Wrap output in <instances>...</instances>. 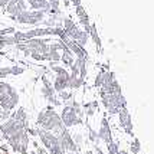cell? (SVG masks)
<instances>
[{
	"label": "cell",
	"instance_id": "cell-1",
	"mask_svg": "<svg viewBox=\"0 0 154 154\" xmlns=\"http://www.w3.org/2000/svg\"><path fill=\"white\" fill-rule=\"evenodd\" d=\"M36 124L39 125L42 130L45 131H49L52 134L58 135L65 128L63 122L60 120V115L56 112L52 105H48L45 109H42L39 114H38V118H36Z\"/></svg>",
	"mask_w": 154,
	"mask_h": 154
},
{
	"label": "cell",
	"instance_id": "cell-2",
	"mask_svg": "<svg viewBox=\"0 0 154 154\" xmlns=\"http://www.w3.org/2000/svg\"><path fill=\"white\" fill-rule=\"evenodd\" d=\"M101 104L109 115H118L121 109L127 108V98L124 94H101Z\"/></svg>",
	"mask_w": 154,
	"mask_h": 154
},
{
	"label": "cell",
	"instance_id": "cell-3",
	"mask_svg": "<svg viewBox=\"0 0 154 154\" xmlns=\"http://www.w3.org/2000/svg\"><path fill=\"white\" fill-rule=\"evenodd\" d=\"M6 141L14 153L27 154V148H29V144H30V138H29V134H27L26 130L20 131L17 134H13V135H10V137H7Z\"/></svg>",
	"mask_w": 154,
	"mask_h": 154
},
{
	"label": "cell",
	"instance_id": "cell-4",
	"mask_svg": "<svg viewBox=\"0 0 154 154\" xmlns=\"http://www.w3.org/2000/svg\"><path fill=\"white\" fill-rule=\"evenodd\" d=\"M59 115H60L62 122H63V125L66 128L75 127V125H82V124H84V120L75 114L74 108L71 107V105L63 104V105H62V112H60Z\"/></svg>",
	"mask_w": 154,
	"mask_h": 154
},
{
	"label": "cell",
	"instance_id": "cell-5",
	"mask_svg": "<svg viewBox=\"0 0 154 154\" xmlns=\"http://www.w3.org/2000/svg\"><path fill=\"white\" fill-rule=\"evenodd\" d=\"M23 130H26V128L23 127L20 122H17L14 118H12V117L9 120L0 122V133H2V135L5 138H7V137H10L13 134H17V133L23 131Z\"/></svg>",
	"mask_w": 154,
	"mask_h": 154
},
{
	"label": "cell",
	"instance_id": "cell-6",
	"mask_svg": "<svg viewBox=\"0 0 154 154\" xmlns=\"http://www.w3.org/2000/svg\"><path fill=\"white\" fill-rule=\"evenodd\" d=\"M49 39H42V38H35V39H29L25 43V46L30 51V54H46L49 51Z\"/></svg>",
	"mask_w": 154,
	"mask_h": 154
},
{
	"label": "cell",
	"instance_id": "cell-7",
	"mask_svg": "<svg viewBox=\"0 0 154 154\" xmlns=\"http://www.w3.org/2000/svg\"><path fill=\"white\" fill-rule=\"evenodd\" d=\"M58 138H59V146L63 150L65 153H72V151H81L79 148L76 147V144L72 140V134L68 131V128L65 127L59 134H58Z\"/></svg>",
	"mask_w": 154,
	"mask_h": 154
},
{
	"label": "cell",
	"instance_id": "cell-8",
	"mask_svg": "<svg viewBox=\"0 0 154 154\" xmlns=\"http://www.w3.org/2000/svg\"><path fill=\"white\" fill-rule=\"evenodd\" d=\"M118 124L124 130V133H127L128 135H134V124L128 108H124L118 112Z\"/></svg>",
	"mask_w": 154,
	"mask_h": 154
},
{
	"label": "cell",
	"instance_id": "cell-9",
	"mask_svg": "<svg viewBox=\"0 0 154 154\" xmlns=\"http://www.w3.org/2000/svg\"><path fill=\"white\" fill-rule=\"evenodd\" d=\"M38 137L40 138L42 147H45L48 151H49L52 147H55V146H59V138H58V135L52 134V133H49V131H45V130H42V128L38 130Z\"/></svg>",
	"mask_w": 154,
	"mask_h": 154
},
{
	"label": "cell",
	"instance_id": "cell-10",
	"mask_svg": "<svg viewBox=\"0 0 154 154\" xmlns=\"http://www.w3.org/2000/svg\"><path fill=\"white\" fill-rule=\"evenodd\" d=\"M97 134H98V138L100 141H102L105 146L109 144L112 140V131H111V127H109V122H108V118L107 117H104L102 121H101V125H100V130L97 131Z\"/></svg>",
	"mask_w": 154,
	"mask_h": 154
},
{
	"label": "cell",
	"instance_id": "cell-11",
	"mask_svg": "<svg viewBox=\"0 0 154 154\" xmlns=\"http://www.w3.org/2000/svg\"><path fill=\"white\" fill-rule=\"evenodd\" d=\"M19 100H20L19 92L14 91L10 95H6V97L0 98V107H2V109H6V111H13L14 108L17 107Z\"/></svg>",
	"mask_w": 154,
	"mask_h": 154
},
{
	"label": "cell",
	"instance_id": "cell-12",
	"mask_svg": "<svg viewBox=\"0 0 154 154\" xmlns=\"http://www.w3.org/2000/svg\"><path fill=\"white\" fill-rule=\"evenodd\" d=\"M13 20H16L19 25H26V26H33V27H38L39 26V23L35 20L33 14H32V10H23V12H20Z\"/></svg>",
	"mask_w": 154,
	"mask_h": 154
},
{
	"label": "cell",
	"instance_id": "cell-13",
	"mask_svg": "<svg viewBox=\"0 0 154 154\" xmlns=\"http://www.w3.org/2000/svg\"><path fill=\"white\" fill-rule=\"evenodd\" d=\"M12 118H14L17 122H20L26 130L29 128V115H27L25 108H17L14 112H12Z\"/></svg>",
	"mask_w": 154,
	"mask_h": 154
},
{
	"label": "cell",
	"instance_id": "cell-14",
	"mask_svg": "<svg viewBox=\"0 0 154 154\" xmlns=\"http://www.w3.org/2000/svg\"><path fill=\"white\" fill-rule=\"evenodd\" d=\"M101 94H122V87L120 85V82L115 79L111 84L102 85L101 87Z\"/></svg>",
	"mask_w": 154,
	"mask_h": 154
},
{
	"label": "cell",
	"instance_id": "cell-15",
	"mask_svg": "<svg viewBox=\"0 0 154 154\" xmlns=\"http://www.w3.org/2000/svg\"><path fill=\"white\" fill-rule=\"evenodd\" d=\"M75 62V55L72 54V51H69L68 48H65L60 54V63L63 68H71Z\"/></svg>",
	"mask_w": 154,
	"mask_h": 154
},
{
	"label": "cell",
	"instance_id": "cell-16",
	"mask_svg": "<svg viewBox=\"0 0 154 154\" xmlns=\"http://www.w3.org/2000/svg\"><path fill=\"white\" fill-rule=\"evenodd\" d=\"M68 82H69V75L68 76H55L54 82H52L55 92H60V91L68 89Z\"/></svg>",
	"mask_w": 154,
	"mask_h": 154
},
{
	"label": "cell",
	"instance_id": "cell-17",
	"mask_svg": "<svg viewBox=\"0 0 154 154\" xmlns=\"http://www.w3.org/2000/svg\"><path fill=\"white\" fill-rule=\"evenodd\" d=\"M88 35H89V39L95 43L97 49L101 51V49H102V40H101V36H100V33H98V29L95 26V23H91V27H89Z\"/></svg>",
	"mask_w": 154,
	"mask_h": 154
},
{
	"label": "cell",
	"instance_id": "cell-18",
	"mask_svg": "<svg viewBox=\"0 0 154 154\" xmlns=\"http://www.w3.org/2000/svg\"><path fill=\"white\" fill-rule=\"evenodd\" d=\"M72 40H75L79 46H82V48H85L88 45V42H89V35L85 32V30H82V29H78L76 30V33L72 36Z\"/></svg>",
	"mask_w": 154,
	"mask_h": 154
},
{
	"label": "cell",
	"instance_id": "cell-19",
	"mask_svg": "<svg viewBox=\"0 0 154 154\" xmlns=\"http://www.w3.org/2000/svg\"><path fill=\"white\" fill-rule=\"evenodd\" d=\"M20 12H22V10H20V7H19V5H17L16 0H9V2H7L6 7H5V13L6 14H9L12 19H14Z\"/></svg>",
	"mask_w": 154,
	"mask_h": 154
},
{
	"label": "cell",
	"instance_id": "cell-20",
	"mask_svg": "<svg viewBox=\"0 0 154 154\" xmlns=\"http://www.w3.org/2000/svg\"><path fill=\"white\" fill-rule=\"evenodd\" d=\"M43 60L54 62V63H60V54L58 51H48L46 54H43Z\"/></svg>",
	"mask_w": 154,
	"mask_h": 154
},
{
	"label": "cell",
	"instance_id": "cell-21",
	"mask_svg": "<svg viewBox=\"0 0 154 154\" xmlns=\"http://www.w3.org/2000/svg\"><path fill=\"white\" fill-rule=\"evenodd\" d=\"M16 91V88L10 84H7L5 81H0V98L2 97H6V95H10L12 92Z\"/></svg>",
	"mask_w": 154,
	"mask_h": 154
},
{
	"label": "cell",
	"instance_id": "cell-22",
	"mask_svg": "<svg viewBox=\"0 0 154 154\" xmlns=\"http://www.w3.org/2000/svg\"><path fill=\"white\" fill-rule=\"evenodd\" d=\"M40 94H42V97H43L45 100H49L51 97L56 95V92H55V89H54V85L49 84V85H42V88H40Z\"/></svg>",
	"mask_w": 154,
	"mask_h": 154
},
{
	"label": "cell",
	"instance_id": "cell-23",
	"mask_svg": "<svg viewBox=\"0 0 154 154\" xmlns=\"http://www.w3.org/2000/svg\"><path fill=\"white\" fill-rule=\"evenodd\" d=\"M98 108V102L97 101H92V102H88V104H84L82 105V109H85V114L88 117H92L95 114V109Z\"/></svg>",
	"mask_w": 154,
	"mask_h": 154
},
{
	"label": "cell",
	"instance_id": "cell-24",
	"mask_svg": "<svg viewBox=\"0 0 154 154\" xmlns=\"http://www.w3.org/2000/svg\"><path fill=\"white\" fill-rule=\"evenodd\" d=\"M74 97H75L74 92H72V91H69V89H65V91L58 92V98L62 101V104H65V102H68V101H71Z\"/></svg>",
	"mask_w": 154,
	"mask_h": 154
},
{
	"label": "cell",
	"instance_id": "cell-25",
	"mask_svg": "<svg viewBox=\"0 0 154 154\" xmlns=\"http://www.w3.org/2000/svg\"><path fill=\"white\" fill-rule=\"evenodd\" d=\"M88 138H89V141L94 144V146H100V138H98V134H97V131H95L94 128H91L89 125H88Z\"/></svg>",
	"mask_w": 154,
	"mask_h": 154
},
{
	"label": "cell",
	"instance_id": "cell-26",
	"mask_svg": "<svg viewBox=\"0 0 154 154\" xmlns=\"http://www.w3.org/2000/svg\"><path fill=\"white\" fill-rule=\"evenodd\" d=\"M72 140H74V143L76 144V147L81 150L82 144H84V134H82L81 131H76V133L72 134Z\"/></svg>",
	"mask_w": 154,
	"mask_h": 154
},
{
	"label": "cell",
	"instance_id": "cell-27",
	"mask_svg": "<svg viewBox=\"0 0 154 154\" xmlns=\"http://www.w3.org/2000/svg\"><path fill=\"white\" fill-rule=\"evenodd\" d=\"M107 154H118L120 153V144L117 141H111L109 144H107Z\"/></svg>",
	"mask_w": 154,
	"mask_h": 154
},
{
	"label": "cell",
	"instance_id": "cell-28",
	"mask_svg": "<svg viewBox=\"0 0 154 154\" xmlns=\"http://www.w3.org/2000/svg\"><path fill=\"white\" fill-rule=\"evenodd\" d=\"M140 150H141V143L138 138H134L133 143H131V146H130V151L131 154H140Z\"/></svg>",
	"mask_w": 154,
	"mask_h": 154
},
{
	"label": "cell",
	"instance_id": "cell-29",
	"mask_svg": "<svg viewBox=\"0 0 154 154\" xmlns=\"http://www.w3.org/2000/svg\"><path fill=\"white\" fill-rule=\"evenodd\" d=\"M25 72V68L19 66V65H12L10 66V75H14V76H19Z\"/></svg>",
	"mask_w": 154,
	"mask_h": 154
},
{
	"label": "cell",
	"instance_id": "cell-30",
	"mask_svg": "<svg viewBox=\"0 0 154 154\" xmlns=\"http://www.w3.org/2000/svg\"><path fill=\"white\" fill-rule=\"evenodd\" d=\"M48 102H49V105H52L54 108H56V107H62L63 104H62V101L56 97V95H54V97H51L49 100H46Z\"/></svg>",
	"mask_w": 154,
	"mask_h": 154
},
{
	"label": "cell",
	"instance_id": "cell-31",
	"mask_svg": "<svg viewBox=\"0 0 154 154\" xmlns=\"http://www.w3.org/2000/svg\"><path fill=\"white\" fill-rule=\"evenodd\" d=\"M102 72H104V71L98 72L97 76H95V79H94V87L95 88H101V85H102Z\"/></svg>",
	"mask_w": 154,
	"mask_h": 154
},
{
	"label": "cell",
	"instance_id": "cell-32",
	"mask_svg": "<svg viewBox=\"0 0 154 154\" xmlns=\"http://www.w3.org/2000/svg\"><path fill=\"white\" fill-rule=\"evenodd\" d=\"M48 154H66V153H65V150L60 146H55V147H52L48 151Z\"/></svg>",
	"mask_w": 154,
	"mask_h": 154
},
{
	"label": "cell",
	"instance_id": "cell-33",
	"mask_svg": "<svg viewBox=\"0 0 154 154\" xmlns=\"http://www.w3.org/2000/svg\"><path fill=\"white\" fill-rule=\"evenodd\" d=\"M29 56H30L32 59L38 60V62H43V55H40V54H30Z\"/></svg>",
	"mask_w": 154,
	"mask_h": 154
},
{
	"label": "cell",
	"instance_id": "cell-34",
	"mask_svg": "<svg viewBox=\"0 0 154 154\" xmlns=\"http://www.w3.org/2000/svg\"><path fill=\"white\" fill-rule=\"evenodd\" d=\"M26 131H27V134H29V135H32V137H38V130H36V128H30V127H29Z\"/></svg>",
	"mask_w": 154,
	"mask_h": 154
},
{
	"label": "cell",
	"instance_id": "cell-35",
	"mask_svg": "<svg viewBox=\"0 0 154 154\" xmlns=\"http://www.w3.org/2000/svg\"><path fill=\"white\" fill-rule=\"evenodd\" d=\"M35 153L36 154H48V150L45 147H36V150H35Z\"/></svg>",
	"mask_w": 154,
	"mask_h": 154
},
{
	"label": "cell",
	"instance_id": "cell-36",
	"mask_svg": "<svg viewBox=\"0 0 154 154\" xmlns=\"http://www.w3.org/2000/svg\"><path fill=\"white\" fill-rule=\"evenodd\" d=\"M59 2H60V5L63 3V6H65V7L71 6V0H59Z\"/></svg>",
	"mask_w": 154,
	"mask_h": 154
},
{
	"label": "cell",
	"instance_id": "cell-37",
	"mask_svg": "<svg viewBox=\"0 0 154 154\" xmlns=\"http://www.w3.org/2000/svg\"><path fill=\"white\" fill-rule=\"evenodd\" d=\"M7 2H9V0H0V9H5L7 5Z\"/></svg>",
	"mask_w": 154,
	"mask_h": 154
},
{
	"label": "cell",
	"instance_id": "cell-38",
	"mask_svg": "<svg viewBox=\"0 0 154 154\" xmlns=\"http://www.w3.org/2000/svg\"><path fill=\"white\" fill-rule=\"evenodd\" d=\"M71 5H74L75 7H78V6H81V2L79 0H71Z\"/></svg>",
	"mask_w": 154,
	"mask_h": 154
},
{
	"label": "cell",
	"instance_id": "cell-39",
	"mask_svg": "<svg viewBox=\"0 0 154 154\" xmlns=\"http://www.w3.org/2000/svg\"><path fill=\"white\" fill-rule=\"evenodd\" d=\"M82 154H94V151H92V150H87L85 153H82Z\"/></svg>",
	"mask_w": 154,
	"mask_h": 154
},
{
	"label": "cell",
	"instance_id": "cell-40",
	"mask_svg": "<svg viewBox=\"0 0 154 154\" xmlns=\"http://www.w3.org/2000/svg\"><path fill=\"white\" fill-rule=\"evenodd\" d=\"M66 154H81V151H72V153H66Z\"/></svg>",
	"mask_w": 154,
	"mask_h": 154
},
{
	"label": "cell",
	"instance_id": "cell-41",
	"mask_svg": "<svg viewBox=\"0 0 154 154\" xmlns=\"http://www.w3.org/2000/svg\"><path fill=\"white\" fill-rule=\"evenodd\" d=\"M2 111H3V109H0V122H2Z\"/></svg>",
	"mask_w": 154,
	"mask_h": 154
},
{
	"label": "cell",
	"instance_id": "cell-42",
	"mask_svg": "<svg viewBox=\"0 0 154 154\" xmlns=\"http://www.w3.org/2000/svg\"><path fill=\"white\" fill-rule=\"evenodd\" d=\"M0 66H2V56H0Z\"/></svg>",
	"mask_w": 154,
	"mask_h": 154
},
{
	"label": "cell",
	"instance_id": "cell-43",
	"mask_svg": "<svg viewBox=\"0 0 154 154\" xmlns=\"http://www.w3.org/2000/svg\"><path fill=\"white\" fill-rule=\"evenodd\" d=\"M27 2H30V0H26V3H27Z\"/></svg>",
	"mask_w": 154,
	"mask_h": 154
},
{
	"label": "cell",
	"instance_id": "cell-44",
	"mask_svg": "<svg viewBox=\"0 0 154 154\" xmlns=\"http://www.w3.org/2000/svg\"><path fill=\"white\" fill-rule=\"evenodd\" d=\"M46 2H51V0H46Z\"/></svg>",
	"mask_w": 154,
	"mask_h": 154
}]
</instances>
